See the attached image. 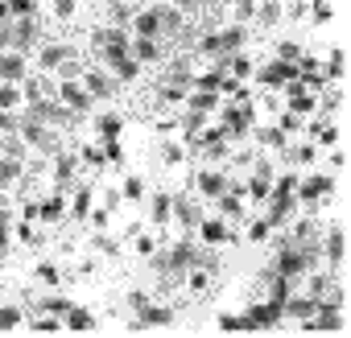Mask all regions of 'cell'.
Returning <instances> with one entry per match:
<instances>
[{"label": "cell", "mask_w": 351, "mask_h": 338, "mask_svg": "<svg viewBox=\"0 0 351 338\" xmlns=\"http://www.w3.org/2000/svg\"><path fill=\"white\" fill-rule=\"evenodd\" d=\"M34 66H29V54H21V50H0V83H25V75H29Z\"/></svg>", "instance_id": "e0dca14e"}, {"label": "cell", "mask_w": 351, "mask_h": 338, "mask_svg": "<svg viewBox=\"0 0 351 338\" xmlns=\"http://www.w3.org/2000/svg\"><path fill=\"white\" fill-rule=\"evenodd\" d=\"M5 203H9V198H5V194H0V207H5Z\"/></svg>", "instance_id": "be15d7a7"}, {"label": "cell", "mask_w": 351, "mask_h": 338, "mask_svg": "<svg viewBox=\"0 0 351 338\" xmlns=\"http://www.w3.org/2000/svg\"><path fill=\"white\" fill-rule=\"evenodd\" d=\"M169 5H173V9H182L186 17H199V13L207 9V0H169Z\"/></svg>", "instance_id": "9f6ffc18"}, {"label": "cell", "mask_w": 351, "mask_h": 338, "mask_svg": "<svg viewBox=\"0 0 351 338\" xmlns=\"http://www.w3.org/2000/svg\"><path fill=\"white\" fill-rule=\"evenodd\" d=\"M104 157H108V165H124V161H128L124 140H104Z\"/></svg>", "instance_id": "db71d44e"}, {"label": "cell", "mask_w": 351, "mask_h": 338, "mask_svg": "<svg viewBox=\"0 0 351 338\" xmlns=\"http://www.w3.org/2000/svg\"><path fill=\"white\" fill-rule=\"evenodd\" d=\"M191 186H195L199 203H215V198L232 186V174H228L223 165H199V169H195V178H191Z\"/></svg>", "instance_id": "5b68a950"}, {"label": "cell", "mask_w": 351, "mask_h": 338, "mask_svg": "<svg viewBox=\"0 0 351 338\" xmlns=\"http://www.w3.org/2000/svg\"><path fill=\"white\" fill-rule=\"evenodd\" d=\"M91 330H99V313L75 301V305L62 313V334H91Z\"/></svg>", "instance_id": "ac0fdd59"}, {"label": "cell", "mask_w": 351, "mask_h": 338, "mask_svg": "<svg viewBox=\"0 0 351 338\" xmlns=\"http://www.w3.org/2000/svg\"><path fill=\"white\" fill-rule=\"evenodd\" d=\"M128 239H132V252H136L141 260H149V256L157 252V235H153V231H145V227H136Z\"/></svg>", "instance_id": "b9f144b4"}, {"label": "cell", "mask_w": 351, "mask_h": 338, "mask_svg": "<svg viewBox=\"0 0 351 338\" xmlns=\"http://www.w3.org/2000/svg\"><path fill=\"white\" fill-rule=\"evenodd\" d=\"M54 25H75L83 17V0H42Z\"/></svg>", "instance_id": "4316f807"}, {"label": "cell", "mask_w": 351, "mask_h": 338, "mask_svg": "<svg viewBox=\"0 0 351 338\" xmlns=\"http://www.w3.org/2000/svg\"><path fill=\"white\" fill-rule=\"evenodd\" d=\"M25 178H29V161H21V157H9V153H0V194L17 190Z\"/></svg>", "instance_id": "d6986e66"}, {"label": "cell", "mask_w": 351, "mask_h": 338, "mask_svg": "<svg viewBox=\"0 0 351 338\" xmlns=\"http://www.w3.org/2000/svg\"><path fill=\"white\" fill-rule=\"evenodd\" d=\"M322 260H326V268L339 276V268H343V227L339 223H330L326 231H322V252H318Z\"/></svg>", "instance_id": "cb8c5ba5"}, {"label": "cell", "mask_w": 351, "mask_h": 338, "mask_svg": "<svg viewBox=\"0 0 351 338\" xmlns=\"http://www.w3.org/2000/svg\"><path fill=\"white\" fill-rule=\"evenodd\" d=\"M71 305H75V301H71V297H62V293H46V297H38V309H46V313H58V317H62Z\"/></svg>", "instance_id": "bcb514c9"}, {"label": "cell", "mask_w": 351, "mask_h": 338, "mask_svg": "<svg viewBox=\"0 0 351 338\" xmlns=\"http://www.w3.org/2000/svg\"><path fill=\"white\" fill-rule=\"evenodd\" d=\"M79 165H83V169H108V157H104V144H99V140H91V144H83V148H79Z\"/></svg>", "instance_id": "ab89813d"}, {"label": "cell", "mask_w": 351, "mask_h": 338, "mask_svg": "<svg viewBox=\"0 0 351 338\" xmlns=\"http://www.w3.org/2000/svg\"><path fill=\"white\" fill-rule=\"evenodd\" d=\"M223 70H228L236 83H252L256 62H252V54H248V50H236V54H223Z\"/></svg>", "instance_id": "1f68e13d"}, {"label": "cell", "mask_w": 351, "mask_h": 338, "mask_svg": "<svg viewBox=\"0 0 351 338\" xmlns=\"http://www.w3.org/2000/svg\"><path fill=\"white\" fill-rule=\"evenodd\" d=\"M281 9H285V0H261V5H256V25H277L281 21Z\"/></svg>", "instance_id": "ee69618b"}, {"label": "cell", "mask_w": 351, "mask_h": 338, "mask_svg": "<svg viewBox=\"0 0 351 338\" xmlns=\"http://www.w3.org/2000/svg\"><path fill=\"white\" fill-rule=\"evenodd\" d=\"M17 219H29V223H38V198H25V203L17 207Z\"/></svg>", "instance_id": "91938a15"}, {"label": "cell", "mask_w": 351, "mask_h": 338, "mask_svg": "<svg viewBox=\"0 0 351 338\" xmlns=\"http://www.w3.org/2000/svg\"><path fill=\"white\" fill-rule=\"evenodd\" d=\"M50 83H54V79H50ZM54 99H58L71 116H91V112H95L91 91H87L79 79H62V83H54Z\"/></svg>", "instance_id": "52a82bcc"}, {"label": "cell", "mask_w": 351, "mask_h": 338, "mask_svg": "<svg viewBox=\"0 0 351 338\" xmlns=\"http://www.w3.org/2000/svg\"><path fill=\"white\" fill-rule=\"evenodd\" d=\"M66 58H79V50H75L71 42H38V50L29 54V66H34L38 75H54Z\"/></svg>", "instance_id": "8992f818"}, {"label": "cell", "mask_w": 351, "mask_h": 338, "mask_svg": "<svg viewBox=\"0 0 351 338\" xmlns=\"http://www.w3.org/2000/svg\"><path fill=\"white\" fill-rule=\"evenodd\" d=\"M281 322H285V309H281V301H273V297H261V301H252V305L244 309V334L277 330Z\"/></svg>", "instance_id": "277c9868"}, {"label": "cell", "mask_w": 351, "mask_h": 338, "mask_svg": "<svg viewBox=\"0 0 351 338\" xmlns=\"http://www.w3.org/2000/svg\"><path fill=\"white\" fill-rule=\"evenodd\" d=\"M91 42H95V50H99V66H104V62H112V58H124V54H128L132 34H128L124 25H99Z\"/></svg>", "instance_id": "ba28073f"}, {"label": "cell", "mask_w": 351, "mask_h": 338, "mask_svg": "<svg viewBox=\"0 0 351 338\" xmlns=\"http://www.w3.org/2000/svg\"><path fill=\"white\" fill-rule=\"evenodd\" d=\"M318 305H322V297H314V293H289L281 309H285V322H310L318 313Z\"/></svg>", "instance_id": "44dd1931"}, {"label": "cell", "mask_w": 351, "mask_h": 338, "mask_svg": "<svg viewBox=\"0 0 351 338\" xmlns=\"http://www.w3.org/2000/svg\"><path fill=\"white\" fill-rule=\"evenodd\" d=\"M25 330H29V334H62V317H58V313H46V309H38V313H29Z\"/></svg>", "instance_id": "8d00e7d4"}, {"label": "cell", "mask_w": 351, "mask_h": 338, "mask_svg": "<svg viewBox=\"0 0 351 338\" xmlns=\"http://www.w3.org/2000/svg\"><path fill=\"white\" fill-rule=\"evenodd\" d=\"M128 34L132 38H161V21H157V9H153V0L141 9H132L128 17Z\"/></svg>", "instance_id": "ffe728a7"}, {"label": "cell", "mask_w": 351, "mask_h": 338, "mask_svg": "<svg viewBox=\"0 0 351 338\" xmlns=\"http://www.w3.org/2000/svg\"><path fill=\"white\" fill-rule=\"evenodd\" d=\"M244 239H248V244H269V239H273L269 219H265V215H261V219H252V215H248V219H244Z\"/></svg>", "instance_id": "f35d334b"}, {"label": "cell", "mask_w": 351, "mask_h": 338, "mask_svg": "<svg viewBox=\"0 0 351 338\" xmlns=\"http://www.w3.org/2000/svg\"><path fill=\"white\" fill-rule=\"evenodd\" d=\"M153 99H157L161 107H182V103H186V87H178V83H165V79H161V83L153 87Z\"/></svg>", "instance_id": "d590c367"}, {"label": "cell", "mask_w": 351, "mask_h": 338, "mask_svg": "<svg viewBox=\"0 0 351 338\" xmlns=\"http://www.w3.org/2000/svg\"><path fill=\"white\" fill-rule=\"evenodd\" d=\"M145 198H149V223L153 227H169L173 223V194L169 190H153Z\"/></svg>", "instance_id": "484cf974"}, {"label": "cell", "mask_w": 351, "mask_h": 338, "mask_svg": "<svg viewBox=\"0 0 351 338\" xmlns=\"http://www.w3.org/2000/svg\"><path fill=\"white\" fill-rule=\"evenodd\" d=\"M302 54H306V46H302V42H293V38H281V42H277V58H285V62H298Z\"/></svg>", "instance_id": "816d5d0a"}, {"label": "cell", "mask_w": 351, "mask_h": 338, "mask_svg": "<svg viewBox=\"0 0 351 338\" xmlns=\"http://www.w3.org/2000/svg\"><path fill=\"white\" fill-rule=\"evenodd\" d=\"M215 326H219V334H244V313H219Z\"/></svg>", "instance_id": "f5cc1de1"}, {"label": "cell", "mask_w": 351, "mask_h": 338, "mask_svg": "<svg viewBox=\"0 0 351 338\" xmlns=\"http://www.w3.org/2000/svg\"><path fill=\"white\" fill-rule=\"evenodd\" d=\"M149 301H153V297H149L145 289H132V293H128V309H132V313H141V309H145Z\"/></svg>", "instance_id": "680465c9"}, {"label": "cell", "mask_w": 351, "mask_h": 338, "mask_svg": "<svg viewBox=\"0 0 351 338\" xmlns=\"http://www.w3.org/2000/svg\"><path fill=\"white\" fill-rule=\"evenodd\" d=\"M293 198H298V211H306V215L326 211V207L335 203V174H330V169H314V174H302Z\"/></svg>", "instance_id": "6da1fadb"}, {"label": "cell", "mask_w": 351, "mask_h": 338, "mask_svg": "<svg viewBox=\"0 0 351 338\" xmlns=\"http://www.w3.org/2000/svg\"><path fill=\"white\" fill-rule=\"evenodd\" d=\"M0 50H9V25H0Z\"/></svg>", "instance_id": "6125c7cd"}, {"label": "cell", "mask_w": 351, "mask_h": 338, "mask_svg": "<svg viewBox=\"0 0 351 338\" xmlns=\"http://www.w3.org/2000/svg\"><path fill=\"white\" fill-rule=\"evenodd\" d=\"M248 38H252V25H240V21H232V25H219V46H223V54L248 50Z\"/></svg>", "instance_id": "83f0119b"}, {"label": "cell", "mask_w": 351, "mask_h": 338, "mask_svg": "<svg viewBox=\"0 0 351 338\" xmlns=\"http://www.w3.org/2000/svg\"><path fill=\"white\" fill-rule=\"evenodd\" d=\"M17 136H21V144H25L29 153H38V157H54V153L62 148V132L50 128V124H42V120H29V116L17 120Z\"/></svg>", "instance_id": "7a4b0ae2"}, {"label": "cell", "mask_w": 351, "mask_h": 338, "mask_svg": "<svg viewBox=\"0 0 351 338\" xmlns=\"http://www.w3.org/2000/svg\"><path fill=\"white\" fill-rule=\"evenodd\" d=\"M95 248H99V252H108V256H120V244H116L108 231H95Z\"/></svg>", "instance_id": "6f0895ef"}, {"label": "cell", "mask_w": 351, "mask_h": 338, "mask_svg": "<svg viewBox=\"0 0 351 338\" xmlns=\"http://www.w3.org/2000/svg\"><path fill=\"white\" fill-rule=\"evenodd\" d=\"M219 103H223V95L219 91H186V112H203V116H215L219 112Z\"/></svg>", "instance_id": "d6a6232c"}, {"label": "cell", "mask_w": 351, "mask_h": 338, "mask_svg": "<svg viewBox=\"0 0 351 338\" xmlns=\"http://www.w3.org/2000/svg\"><path fill=\"white\" fill-rule=\"evenodd\" d=\"M310 21L314 29H326L335 21V0H310Z\"/></svg>", "instance_id": "60d3db41"}, {"label": "cell", "mask_w": 351, "mask_h": 338, "mask_svg": "<svg viewBox=\"0 0 351 338\" xmlns=\"http://www.w3.org/2000/svg\"><path fill=\"white\" fill-rule=\"evenodd\" d=\"M298 79V62H285V58H269V62H256V70H252V83L261 87V91H281L285 83H293Z\"/></svg>", "instance_id": "3957f363"}, {"label": "cell", "mask_w": 351, "mask_h": 338, "mask_svg": "<svg viewBox=\"0 0 351 338\" xmlns=\"http://www.w3.org/2000/svg\"><path fill=\"white\" fill-rule=\"evenodd\" d=\"M232 227H236V223H228L223 215H215V211H211V215H203V219H199V227H195L191 235H195V244H203V248H223V244H232V239H236V231H232Z\"/></svg>", "instance_id": "9c48e42d"}, {"label": "cell", "mask_w": 351, "mask_h": 338, "mask_svg": "<svg viewBox=\"0 0 351 338\" xmlns=\"http://www.w3.org/2000/svg\"><path fill=\"white\" fill-rule=\"evenodd\" d=\"M42 42V21L38 17H13L9 21V46L21 50V54H34Z\"/></svg>", "instance_id": "8fae6325"}, {"label": "cell", "mask_w": 351, "mask_h": 338, "mask_svg": "<svg viewBox=\"0 0 351 338\" xmlns=\"http://www.w3.org/2000/svg\"><path fill=\"white\" fill-rule=\"evenodd\" d=\"M50 161V186H58V190H71L75 182H79V153H71V148H58L54 157H46Z\"/></svg>", "instance_id": "30bf717a"}, {"label": "cell", "mask_w": 351, "mask_h": 338, "mask_svg": "<svg viewBox=\"0 0 351 338\" xmlns=\"http://www.w3.org/2000/svg\"><path fill=\"white\" fill-rule=\"evenodd\" d=\"M326 169H330V174H339V169H343V153H339V148H330V157H326Z\"/></svg>", "instance_id": "94428289"}, {"label": "cell", "mask_w": 351, "mask_h": 338, "mask_svg": "<svg viewBox=\"0 0 351 338\" xmlns=\"http://www.w3.org/2000/svg\"><path fill=\"white\" fill-rule=\"evenodd\" d=\"M173 322H178V309H173V305L149 301V305L128 322V330H165V326H173Z\"/></svg>", "instance_id": "7c38bea8"}, {"label": "cell", "mask_w": 351, "mask_h": 338, "mask_svg": "<svg viewBox=\"0 0 351 338\" xmlns=\"http://www.w3.org/2000/svg\"><path fill=\"white\" fill-rule=\"evenodd\" d=\"M128 54H132L145 70H149V66H165V58H169L165 46H161V38H132V42H128Z\"/></svg>", "instance_id": "9a60e30c"}, {"label": "cell", "mask_w": 351, "mask_h": 338, "mask_svg": "<svg viewBox=\"0 0 351 338\" xmlns=\"http://www.w3.org/2000/svg\"><path fill=\"white\" fill-rule=\"evenodd\" d=\"M79 83L91 91V99H95V103H99V99H116V95H120V83H116L104 66H91V62L83 66V79H79Z\"/></svg>", "instance_id": "4fadbf2b"}, {"label": "cell", "mask_w": 351, "mask_h": 338, "mask_svg": "<svg viewBox=\"0 0 351 338\" xmlns=\"http://www.w3.org/2000/svg\"><path fill=\"white\" fill-rule=\"evenodd\" d=\"M252 140H256L265 153H285V148H289V136H285L277 124H256V128H252Z\"/></svg>", "instance_id": "f1b7e54d"}, {"label": "cell", "mask_w": 351, "mask_h": 338, "mask_svg": "<svg viewBox=\"0 0 351 338\" xmlns=\"http://www.w3.org/2000/svg\"><path fill=\"white\" fill-rule=\"evenodd\" d=\"M66 219V190H46V194H38V227H54V223H62Z\"/></svg>", "instance_id": "5bb4252c"}, {"label": "cell", "mask_w": 351, "mask_h": 338, "mask_svg": "<svg viewBox=\"0 0 351 338\" xmlns=\"http://www.w3.org/2000/svg\"><path fill=\"white\" fill-rule=\"evenodd\" d=\"M153 9H157V21H161V38H182L186 34L191 17L182 9H173L169 0H153Z\"/></svg>", "instance_id": "2e32d148"}, {"label": "cell", "mask_w": 351, "mask_h": 338, "mask_svg": "<svg viewBox=\"0 0 351 338\" xmlns=\"http://www.w3.org/2000/svg\"><path fill=\"white\" fill-rule=\"evenodd\" d=\"M199 153H203V161H207V165H215V161H228V157H232V140H215V144H203Z\"/></svg>", "instance_id": "7dc6e473"}, {"label": "cell", "mask_w": 351, "mask_h": 338, "mask_svg": "<svg viewBox=\"0 0 351 338\" xmlns=\"http://www.w3.org/2000/svg\"><path fill=\"white\" fill-rule=\"evenodd\" d=\"M75 194L66 198V215L75 219V223H87V215H91V207H95V190L91 186H71Z\"/></svg>", "instance_id": "f546056e"}, {"label": "cell", "mask_w": 351, "mask_h": 338, "mask_svg": "<svg viewBox=\"0 0 351 338\" xmlns=\"http://www.w3.org/2000/svg\"><path fill=\"white\" fill-rule=\"evenodd\" d=\"M207 211L199 207V198H186V194H173V223H178L186 235L199 227V219H203Z\"/></svg>", "instance_id": "7402d4cb"}, {"label": "cell", "mask_w": 351, "mask_h": 338, "mask_svg": "<svg viewBox=\"0 0 351 338\" xmlns=\"http://www.w3.org/2000/svg\"><path fill=\"white\" fill-rule=\"evenodd\" d=\"M87 223H91L95 231H108V223H112V211H108V207H91V215H87Z\"/></svg>", "instance_id": "11a10c76"}, {"label": "cell", "mask_w": 351, "mask_h": 338, "mask_svg": "<svg viewBox=\"0 0 351 338\" xmlns=\"http://www.w3.org/2000/svg\"><path fill=\"white\" fill-rule=\"evenodd\" d=\"M25 322H29V309L21 301H0V334L25 330Z\"/></svg>", "instance_id": "4dcf8cb0"}, {"label": "cell", "mask_w": 351, "mask_h": 338, "mask_svg": "<svg viewBox=\"0 0 351 338\" xmlns=\"http://www.w3.org/2000/svg\"><path fill=\"white\" fill-rule=\"evenodd\" d=\"M269 190H273V178L252 174V178L244 182V203H248V207H265V203H269Z\"/></svg>", "instance_id": "e575fe53"}, {"label": "cell", "mask_w": 351, "mask_h": 338, "mask_svg": "<svg viewBox=\"0 0 351 338\" xmlns=\"http://www.w3.org/2000/svg\"><path fill=\"white\" fill-rule=\"evenodd\" d=\"M42 0H9V17H38Z\"/></svg>", "instance_id": "f907efd6"}, {"label": "cell", "mask_w": 351, "mask_h": 338, "mask_svg": "<svg viewBox=\"0 0 351 338\" xmlns=\"http://www.w3.org/2000/svg\"><path fill=\"white\" fill-rule=\"evenodd\" d=\"M104 70L120 83V87H132V83H141L145 79V66L132 58V54H124V58H112V62H104Z\"/></svg>", "instance_id": "603a6c76"}, {"label": "cell", "mask_w": 351, "mask_h": 338, "mask_svg": "<svg viewBox=\"0 0 351 338\" xmlns=\"http://www.w3.org/2000/svg\"><path fill=\"white\" fill-rule=\"evenodd\" d=\"M34 276H38L46 289H58V285H62V268H58L54 260H38V264H34Z\"/></svg>", "instance_id": "7bdbcfd3"}, {"label": "cell", "mask_w": 351, "mask_h": 338, "mask_svg": "<svg viewBox=\"0 0 351 338\" xmlns=\"http://www.w3.org/2000/svg\"><path fill=\"white\" fill-rule=\"evenodd\" d=\"M13 244H21V248H42L46 235H42L38 223H29V219H13Z\"/></svg>", "instance_id": "836d02e7"}, {"label": "cell", "mask_w": 351, "mask_h": 338, "mask_svg": "<svg viewBox=\"0 0 351 338\" xmlns=\"http://www.w3.org/2000/svg\"><path fill=\"white\" fill-rule=\"evenodd\" d=\"M91 128H95V140H120L124 136V116L120 112H91Z\"/></svg>", "instance_id": "d4e9b609"}, {"label": "cell", "mask_w": 351, "mask_h": 338, "mask_svg": "<svg viewBox=\"0 0 351 338\" xmlns=\"http://www.w3.org/2000/svg\"><path fill=\"white\" fill-rule=\"evenodd\" d=\"M186 153H191V148H186V144H178V140H165V144H161V161H165L169 169L186 165Z\"/></svg>", "instance_id": "f6af8a7d"}, {"label": "cell", "mask_w": 351, "mask_h": 338, "mask_svg": "<svg viewBox=\"0 0 351 338\" xmlns=\"http://www.w3.org/2000/svg\"><path fill=\"white\" fill-rule=\"evenodd\" d=\"M256 5H261V0H232V17H236L240 25H252V17H256Z\"/></svg>", "instance_id": "c3c4849f"}, {"label": "cell", "mask_w": 351, "mask_h": 338, "mask_svg": "<svg viewBox=\"0 0 351 338\" xmlns=\"http://www.w3.org/2000/svg\"><path fill=\"white\" fill-rule=\"evenodd\" d=\"M277 128H281V132H285V136H289V140H293V136H298V132H302V128H306V120H302V116H293V112H285V107H281V116H277Z\"/></svg>", "instance_id": "681fc988"}, {"label": "cell", "mask_w": 351, "mask_h": 338, "mask_svg": "<svg viewBox=\"0 0 351 338\" xmlns=\"http://www.w3.org/2000/svg\"><path fill=\"white\" fill-rule=\"evenodd\" d=\"M116 190H120V203H145V194H149V186H145L141 174H128Z\"/></svg>", "instance_id": "74e56055"}]
</instances>
